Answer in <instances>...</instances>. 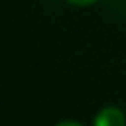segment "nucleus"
I'll return each mask as SVG.
<instances>
[{
  "instance_id": "obj_2",
  "label": "nucleus",
  "mask_w": 126,
  "mask_h": 126,
  "mask_svg": "<svg viewBox=\"0 0 126 126\" xmlns=\"http://www.w3.org/2000/svg\"><path fill=\"white\" fill-rule=\"evenodd\" d=\"M67 2H71L74 6H89V4H94L96 0H67Z\"/></svg>"
},
{
  "instance_id": "obj_1",
  "label": "nucleus",
  "mask_w": 126,
  "mask_h": 126,
  "mask_svg": "<svg viewBox=\"0 0 126 126\" xmlns=\"http://www.w3.org/2000/svg\"><path fill=\"white\" fill-rule=\"evenodd\" d=\"M93 126H126V117L122 113V110L110 106L98 111V115L94 117Z\"/></svg>"
},
{
  "instance_id": "obj_3",
  "label": "nucleus",
  "mask_w": 126,
  "mask_h": 126,
  "mask_svg": "<svg viewBox=\"0 0 126 126\" xmlns=\"http://www.w3.org/2000/svg\"><path fill=\"white\" fill-rule=\"evenodd\" d=\"M56 126H82V124H78L74 121H63V122H58Z\"/></svg>"
}]
</instances>
